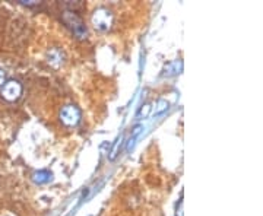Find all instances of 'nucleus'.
<instances>
[{
  "instance_id": "obj_1",
  "label": "nucleus",
  "mask_w": 263,
  "mask_h": 216,
  "mask_svg": "<svg viewBox=\"0 0 263 216\" xmlns=\"http://www.w3.org/2000/svg\"><path fill=\"white\" fill-rule=\"evenodd\" d=\"M91 22L94 25V28L97 31L105 32L108 29H111L114 24V15L113 12L107 8H97L91 16Z\"/></svg>"
},
{
  "instance_id": "obj_2",
  "label": "nucleus",
  "mask_w": 263,
  "mask_h": 216,
  "mask_svg": "<svg viewBox=\"0 0 263 216\" xmlns=\"http://www.w3.org/2000/svg\"><path fill=\"white\" fill-rule=\"evenodd\" d=\"M63 21H65L66 25L72 29V32L75 34L76 37L78 38L86 37V34H88L86 27H85V24L82 22V19H81V16H79L76 12L66 10L65 13H63Z\"/></svg>"
},
{
  "instance_id": "obj_3",
  "label": "nucleus",
  "mask_w": 263,
  "mask_h": 216,
  "mask_svg": "<svg viewBox=\"0 0 263 216\" xmlns=\"http://www.w3.org/2000/svg\"><path fill=\"white\" fill-rule=\"evenodd\" d=\"M82 119V113L79 110V107H76L73 104H67L65 107H62L60 110V122L63 123L67 127H75L79 124Z\"/></svg>"
},
{
  "instance_id": "obj_4",
  "label": "nucleus",
  "mask_w": 263,
  "mask_h": 216,
  "mask_svg": "<svg viewBox=\"0 0 263 216\" xmlns=\"http://www.w3.org/2000/svg\"><path fill=\"white\" fill-rule=\"evenodd\" d=\"M21 95H22V84L16 79H10L2 86V98L9 103L18 101Z\"/></svg>"
},
{
  "instance_id": "obj_5",
  "label": "nucleus",
  "mask_w": 263,
  "mask_h": 216,
  "mask_svg": "<svg viewBox=\"0 0 263 216\" xmlns=\"http://www.w3.org/2000/svg\"><path fill=\"white\" fill-rule=\"evenodd\" d=\"M65 60L66 56L65 53H63V50H60V48H50L47 53V63L50 66L53 67V69H60V67L65 65Z\"/></svg>"
},
{
  "instance_id": "obj_6",
  "label": "nucleus",
  "mask_w": 263,
  "mask_h": 216,
  "mask_svg": "<svg viewBox=\"0 0 263 216\" xmlns=\"http://www.w3.org/2000/svg\"><path fill=\"white\" fill-rule=\"evenodd\" d=\"M50 180H51V172L46 171V169H41V171H37L32 174V181L35 184H46Z\"/></svg>"
},
{
  "instance_id": "obj_7",
  "label": "nucleus",
  "mask_w": 263,
  "mask_h": 216,
  "mask_svg": "<svg viewBox=\"0 0 263 216\" xmlns=\"http://www.w3.org/2000/svg\"><path fill=\"white\" fill-rule=\"evenodd\" d=\"M122 142H123L122 136H120V138L116 141V145H114L113 150H111V155H110V158H111V160H114V158L117 156V153H119V149H120V145H122Z\"/></svg>"
},
{
  "instance_id": "obj_8",
  "label": "nucleus",
  "mask_w": 263,
  "mask_h": 216,
  "mask_svg": "<svg viewBox=\"0 0 263 216\" xmlns=\"http://www.w3.org/2000/svg\"><path fill=\"white\" fill-rule=\"evenodd\" d=\"M167 108H168V103H167V101H164V100H161L160 103H158V108L155 110V113L160 114L162 113V111H165Z\"/></svg>"
},
{
  "instance_id": "obj_9",
  "label": "nucleus",
  "mask_w": 263,
  "mask_h": 216,
  "mask_svg": "<svg viewBox=\"0 0 263 216\" xmlns=\"http://www.w3.org/2000/svg\"><path fill=\"white\" fill-rule=\"evenodd\" d=\"M149 111H151V105H149V104H145V105H142L141 111H139V117H141V115H143V117H146V115L149 114Z\"/></svg>"
},
{
  "instance_id": "obj_10",
  "label": "nucleus",
  "mask_w": 263,
  "mask_h": 216,
  "mask_svg": "<svg viewBox=\"0 0 263 216\" xmlns=\"http://www.w3.org/2000/svg\"><path fill=\"white\" fill-rule=\"evenodd\" d=\"M19 5H24V6H27V8H35L40 5V2H25V0H19L18 2Z\"/></svg>"
},
{
  "instance_id": "obj_11",
  "label": "nucleus",
  "mask_w": 263,
  "mask_h": 216,
  "mask_svg": "<svg viewBox=\"0 0 263 216\" xmlns=\"http://www.w3.org/2000/svg\"><path fill=\"white\" fill-rule=\"evenodd\" d=\"M5 82H6V73H5L3 69H0V89H2V86L5 85Z\"/></svg>"
},
{
  "instance_id": "obj_12",
  "label": "nucleus",
  "mask_w": 263,
  "mask_h": 216,
  "mask_svg": "<svg viewBox=\"0 0 263 216\" xmlns=\"http://www.w3.org/2000/svg\"><path fill=\"white\" fill-rule=\"evenodd\" d=\"M176 216H183V202L180 200L179 206H177V212H176Z\"/></svg>"
}]
</instances>
